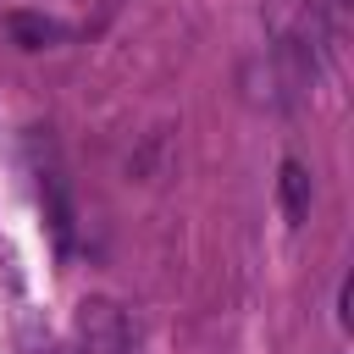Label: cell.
Returning <instances> with one entry per match:
<instances>
[{
	"mask_svg": "<svg viewBox=\"0 0 354 354\" xmlns=\"http://www.w3.org/2000/svg\"><path fill=\"white\" fill-rule=\"evenodd\" d=\"M277 199H282V216L299 227V221H310V171L299 166V160H282V171H277Z\"/></svg>",
	"mask_w": 354,
	"mask_h": 354,
	"instance_id": "7a4b0ae2",
	"label": "cell"
},
{
	"mask_svg": "<svg viewBox=\"0 0 354 354\" xmlns=\"http://www.w3.org/2000/svg\"><path fill=\"white\" fill-rule=\"evenodd\" d=\"M6 28H11V39L22 44V50H44V44H55L66 28L61 22H50V17H33V11H11L6 17Z\"/></svg>",
	"mask_w": 354,
	"mask_h": 354,
	"instance_id": "3957f363",
	"label": "cell"
},
{
	"mask_svg": "<svg viewBox=\"0 0 354 354\" xmlns=\"http://www.w3.org/2000/svg\"><path fill=\"white\" fill-rule=\"evenodd\" d=\"M66 354H133V321L116 299H83L72 315Z\"/></svg>",
	"mask_w": 354,
	"mask_h": 354,
	"instance_id": "6da1fadb",
	"label": "cell"
}]
</instances>
